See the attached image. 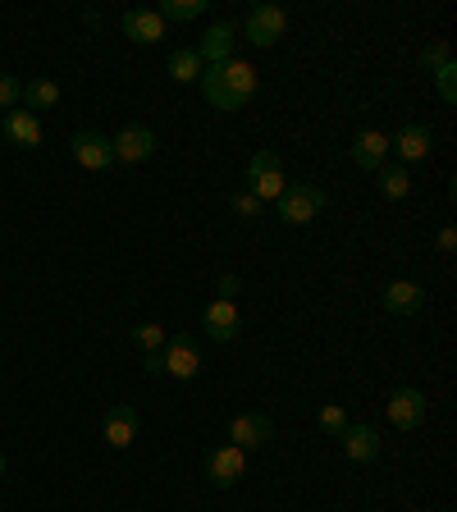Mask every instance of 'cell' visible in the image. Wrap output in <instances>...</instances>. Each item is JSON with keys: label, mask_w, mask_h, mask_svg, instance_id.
I'll return each mask as SVG.
<instances>
[{"label": "cell", "mask_w": 457, "mask_h": 512, "mask_svg": "<svg viewBox=\"0 0 457 512\" xmlns=\"http://www.w3.org/2000/svg\"><path fill=\"white\" fill-rule=\"evenodd\" d=\"M256 69L247 60H229V64H206L202 69V78H197V87H202V96H206V106L211 110H243L247 101L256 96Z\"/></svg>", "instance_id": "cell-1"}, {"label": "cell", "mask_w": 457, "mask_h": 512, "mask_svg": "<svg viewBox=\"0 0 457 512\" xmlns=\"http://www.w3.org/2000/svg\"><path fill=\"white\" fill-rule=\"evenodd\" d=\"M110 147H115V165H142L156 156V133L147 124H128L110 138Z\"/></svg>", "instance_id": "cell-8"}, {"label": "cell", "mask_w": 457, "mask_h": 512, "mask_svg": "<svg viewBox=\"0 0 457 512\" xmlns=\"http://www.w3.org/2000/svg\"><path fill=\"white\" fill-rule=\"evenodd\" d=\"M384 416H389L394 430H421L430 416V398L421 389H394L389 403H384Z\"/></svg>", "instance_id": "cell-7"}, {"label": "cell", "mask_w": 457, "mask_h": 512, "mask_svg": "<svg viewBox=\"0 0 457 512\" xmlns=\"http://www.w3.org/2000/svg\"><path fill=\"white\" fill-rule=\"evenodd\" d=\"M160 19L165 23H192L206 14V0H160Z\"/></svg>", "instance_id": "cell-23"}, {"label": "cell", "mask_w": 457, "mask_h": 512, "mask_svg": "<svg viewBox=\"0 0 457 512\" xmlns=\"http://www.w3.org/2000/svg\"><path fill=\"white\" fill-rule=\"evenodd\" d=\"M142 366H147V375H160V352H147V357H142Z\"/></svg>", "instance_id": "cell-32"}, {"label": "cell", "mask_w": 457, "mask_h": 512, "mask_svg": "<svg viewBox=\"0 0 457 512\" xmlns=\"http://www.w3.org/2000/svg\"><path fill=\"white\" fill-rule=\"evenodd\" d=\"M284 28H288V10L275 5V0H256L252 10H247V42L256 51H270L284 37Z\"/></svg>", "instance_id": "cell-5"}, {"label": "cell", "mask_w": 457, "mask_h": 512, "mask_svg": "<svg viewBox=\"0 0 457 512\" xmlns=\"http://www.w3.org/2000/svg\"><path fill=\"white\" fill-rule=\"evenodd\" d=\"M69 156L92 174H101V170L115 165V147H110L106 133H74V138H69Z\"/></svg>", "instance_id": "cell-12"}, {"label": "cell", "mask_w": 457, "mask_h": 512, "mask_svg": "<svg viewBox=\"0 0 457 512\" xmlns=\"http://www.w3.org/2000/svg\"><path fill=\"white\" fill-rule=\"evenodd\" d=\"M138 426H142V416H138V407L133 403H119V407H110L106 412V444L110 448H128L133 439H138Z\"/></svg>", "instance_id": "cell-16"}, {"label": "cell", "mask_w": 457, "mask_h": 512, "mask_svg": "<svg viewBox=\"0 0 457 512\" xmlns=\"http://www.w3.org/2000/svg\"><path fill=\"white\" fill-rule=\"evenodd\" d=\"M430 147H435L430 124H403L398 128V138H389V156H398V165H416V160H426Z\"/></svg>", "instance_id": "cell-13"}, {"label": "cell", "mask_w": 457, "mask_h": 512, "mask_svg": "<svg viewBox=\"0 0 457 512\" xmlns=\"http://www.w3.org/2000/svg\"><path fill=\"white\" fill-rule=\"evenodd\" d=\"M439 252H444V256L457 252V229H444V234H439Z\"/></svg>", "instance_id": "cell-31"}, {"label": "cell", "mask_w": 457, "mask_h": 512, "mask_svg": "<svg viewBox=\"0 0 457 512\" xmlns=\"http://www.w3.org/2000/svg\"><path fill=\"white\" fill-rule=\"evenodd\" d=\"M165 32H170V23L160 19L156 10H128V14H124V37H128V42L156 46Z\"/></svg>", "instance_id": "cell-18"}, {"label": "cell", "mask_w": 457, "mask_h": 512, "mask_svg": "<svg viewBox=\"0 0 457 512\" xmlns=\"http://www.w3.org/2000/svg\"><path fill=\"white\" fill-rule=\"evenodd\" d=\"M339 439H343V458L348 462H375L384 448V439L375 426H348Z\"/></svg>", "instance_id": "cell-19"}, {"label": "cell", "mask_w": 457, "mask_h": 512, "mask_svg": "<svg viewBox=\"0 0 457 512\" xmlns=\"http://www.w3.org/2000/svg\"><path fill=\"white\" fill-rule=\"evenodd\" d=\"M238 288H243V284H238V275H224V279H220V298L234 302V298H238Z\"/></svg>", "instance_id": "cell-30"}, {"label": "cell", "mask_w": 457, "mask_h": 512, "mask_svg": "<svg viewBox=\"0 0 457 512\" xmlns=\"http://www.w3.org/2000/svg\"><path fill=\"white\" fill-rule=\"evenodd\" d=\"M234 211L238 215H243V220H256V215H261V211H266V206H261V202H256V197H252V192H234Z\"/></svg>", "instance_id": "cell-29"}, {"label": "cell", "mask_w": 457, "mask_h": 512, "mask_svg": "<svg viewBox=\"0 0 457 512\" xmlns=\"http://www.w3.org/2000/svg\"><path fill=\"white\" fill-rule=\"evenodd\" d=\"M128 339L138 343L142 357H147V352H160V348H165V325H156V320H142V325L128 334Z\"/></svg>", "instance_id": "cell-24"}, {"label": "cell", "mask_w": 457, "mask_h": 512, "mask_svg": "<svg viewBox=\"0 0 457 512\" xmlns=\"http://www.w3.org/2000/svg\"><path fill=\"white\" fill-rule=\"evenodd\" d=\"M0 138L19 151H37L46 133H42V119L19 106V110H5V115H0Z\"/></svg>", "instance_id": "cell-9"}, {"label": "cell", "mask_w": 457, "mask_h": 512, "mask_svg": "<svg viewBox=\"0 0 457 512\" xmlns=\"http://www.w3.org/2000/svg\"><path fill=\"white\" fill-rule=\"evenodd\" d=\"M23 110H55L60 106V83L55 78H32V83H23V101H19Z\"/></svg>", "instance_id": "cell-20"}, {"label": "cell", "mask_w": 457, "mask_h": 512, "mask_svg": "<svg viewBox=\"0 0 457 512\" xmlns=\"http://www.w3.org/2000/svg\"><path fill=\"white\" fill-rule=\"evenodd\" d=\"M435 87H439V96H444L448 106L457 101V64H444V69H435Z\"/></svg>", "instance_id": "cell-28"}, {"label": "cell", "mask_w": 457, "mask_h": 512, "mask_svg": "<svg viewBox=\"0 0 457 512\" xmlns=\"http://www.w3.org/2000/svg\"><path fill=\"white\" fill-rule=\"evenodd\" d=\"M407 192H412V174H407V165H384L380 170V197L384 202H403Z\"/></svg>", "instance_id": "cell-22"}, {"label": "cell", "mask_w": 457, "mask_h": 512, "mask_svg": "<svg viewBox=\"0 0 457 512\" xmlns=\"http://www.w3.org/2000/svg\"><path fill=\"white\" fill-rule=\"evenodd\" d=\"M380 307L389 316H416V311L426 307V288L416 284V279H394V284H384Z\"/></svg>", "instance_id": "cell-15"}, {"label": "cell", "mask_w": 457, "mask_h": 512, "mask_svg": "<svg viewBox=\"0 0 457 512\" xmlns=\"http://www.w3.org/2000/svg\"><path fill=\"white\" fill-rule=\"evenodd\" d=\"M202 371V339L197 334H174L160 348V375H174V380H197Z\"/></svg>", "instance_id": "cell-4"}, {"label": "cell", "mask_w": 457, "mask_h": 512, "mask_svg": "<svg viewBox=\"0 0 457 512\" xmlns=\"http://www.w3.org/2000/svg\"><path fill=\"white\" fill-rule=\"evenodd\" d=\"M421 64H426L430 74H435V69H444V64H453V46H448V42H430L426 51H421Z\"/></svg>", "instance_id": "cell-26"}, {"label": "cell", "mask_w": 457, "mask_h": 512, "mask_svg": "<svg viewBox=\"0 0 457 512\" xmlns=\"http://www.w3.org/2000/svg\"><path fill=\"white\" fill-rule=\"evenodd\" d=\"M202 55L192 51V46H174L170 51V78L174 83H197V78H202Z\"/></svg>", "instance_id": "cell-21"}, {"label": "cell", "mask_w": 457, "mask_h": 512, "mask_svg": "<svg viewBox=\"0 0 457 512\" xmlns=\"http://www.w3.org/2000/svg\"><path fill=\"white\" fill-rule=\"evenodd\" d=\"M234 46H238L234 23H211V32H206L192 51L202 55V64H229V60H234Z\"/></svg>", "instance_id": "cell-17"}, {"label": "cell", "mask_w": 457, "mask_h": 512, "mask_svg": "<svg viewBox=\"0 0 457 512\" xmlns=\"http://www.w3.org/2000/svg\"><path fill=\"white\" fill-rule=\"evenodd\" d=\"M275 206H279V220L302 229V224L320 220V211L330 206V197H325V188H316V183H288Z\"/></svg>", "instance_id": "cell-3"}, {"label": "cell", "mask_w": 457, "mask_h": 512, "mask_svg": "<svg viewBox=\"0 0 457 512\" xmlns=\"http://www.w3.org/2000/svg\"><path fill=\"white\" fill-rule=\"evenodd\" d=\"M247 476V453L234 444H220L206 453V485L211 490H234L238 480Z\"/></svg>", "instance_id": "cell-6"}, {"label": "cell", "mask_w": 457, "mask_h": 512, "mask_svg": "<svg viewBox=\"0 0 457 512\" xmlns=\"http://www.w3.org/2000/svg\"><path fill=\"white\" fill-rule=\"evenodd\" d=\"M352 165L366 170V174H380L384 165H389V133H380V128H362L357 142H352Z\"/></svg>", "instance_id": "cell-14"}, {"label": "cell", "mask_w": 457, "mask_h": 512, "mask_svg": "<svg viewBox=\"0 0 457 512\" xmlns=\"http://www.w3.org/2000/svg\"><path fill=\"white\" fill-rule=\"evenodd\" d=\"M202 330L211 334L215 343H234L238 330H243V311H238V302L229 298H215L202 307Z\"/></svg>", "instance_id": "cell-10"}, {"label": "cell", "mask_w": 457, "mask_h": 512, "mask_svg": "<svg viewBox=\"0 0 457 512\" xmlns=\"http://www.w3.org/2000/svg\"><path fill=\"white\" fill-rule=\"evenodd\" d=\"M23 101V83L14 74H0V110H19Z\"/></svg>", "instance_id": "cell-27"}, {"label": "cell", "mask_w": 457, "mask_h": 512, "mask_svg": "<svg viewBox=\"0 0 457 512\" xmlns=\"http://www.w3.org/2000/svg\"><path fill=\"white\" fill-rule=\"evenodd\" d=\"M316 421H320V430H325V435H334V439H339L343 430H348V412H343L339 403H325V407H320Z\"/></svg>", "instance_id": "cell-25"}, {"label": "cell", "mask_w": 457, "mask_h": 512, "mask_svg": "<svg viewBox=\"0 0 457 512\" xmlns=\"http://www.w3.org/2000/svg\"><path fill=\"white\" fill-rule=\"evenodd\" d=\"M275 439V421L261 412H243L229 421V444L243 448V453H256V448H266Z\"/></svg>", "instance_id": "cell-11"}, {"label": "cell", "mask_w": 457, "mask_h": 512, "mask_svg": "<svg viewBox=\"0 0 457 512\" xmlns=\"http://www.w3.org/2000/svg\"><path fill=\"white\" fill-rule=\"evenodd\" d=\"M284 188H288V179H284V160H279V151L261 147L252 160H247V192L266 206V202H279V192Z\"/></svg>", "instance_id": "cell-2"}, {"label": "cell", "mask_w": 457, "mask_h": 512, "mask_svg": "<svg viewBox=\"0 0 457 512\" xmlns=\"http://www.w3.org/2000/svg\"><path fill=\"white\" fill-rule=\"evenodd\" d=\"M0 480H5V453H0Z\"/></svg>", "instance_id": "cell-33"}]
</instances>
